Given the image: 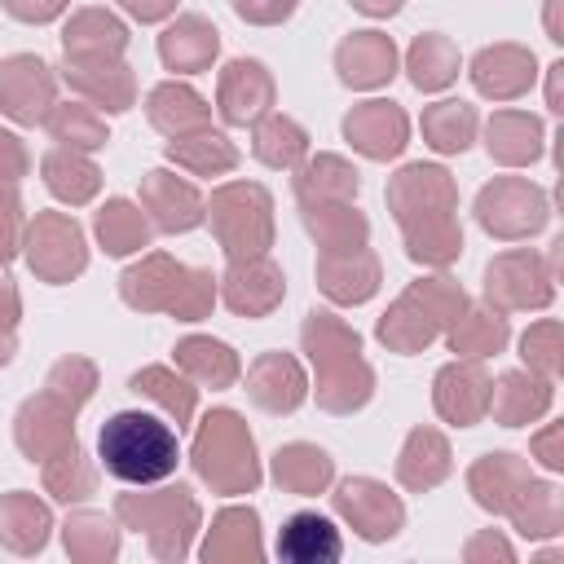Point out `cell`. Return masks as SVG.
<instances>
[{
  "label": "cell",
  "mask_w": 564,
  "mask_h": 564,
  "mask_svg": "<svg viewBox=\"0 0 564 564\" xmlns=\"http://www.w3.org/2000/svg\"><path fill=\"white\" fill-rule=\"evenodd\" d=\"M137 203L141 212L150 216L154 234H189L203 225L207 216V198L198 194V185L172 167H150L141 176V189H137Z\"/></svg>",
  "instance_id": "obj_15"
},
{
  "label": "cell",
  "mask_w": 564,
  "mask_h": 564,
  "mask_svg": "<svg viewBox=\"0 0 564 564\" xmlns=\"http://www.w3.org/2000/svg\"><path fill=\"white\" fill-rule=\"evenodd\" d=\"M93 234H97V247L106 256H119V260L141 256L154 242V225L141 212V203H132V198H106L93 212Z\"/></svg>",
  "instance_id": "obj_42"
},
{
  "label": "cell",
  "mask_w": 564,
  "mask_h": 564,
  "mask_svg": "<svg viewBox=\"0 0 564 564\" xmlns=\"http://www.w3.org/2000/svg\"><path fill=\"white\" fill-rule=\"evenodd\" d=\"M44 392H53L57 401H66V405L79 410V405H88L93 392H97V366H93L88 357H79V352H66V357H57V361L48 366Z\"/></svg>",
  "instance_id": "obj_52"
},
{
  "label": "cell",
  "mask_w": 564,
  "mask_h": 564,
  "mask_svg": "<svg viewBox=\"0 0 564 564\" xmlns=\"http://www.w3.org/2000/svg\"><path fill=\"white\" fill-rule=\"evenodd\" d=\"M220 304L238 317H269L282 295H286V273L282 264L264 251V256H247V260H229L225 273L216 278Z\"/></svg>",
  "instance_id": "obj_16"
},
{
  "label": "cell",
  "mask_w": 564,
  "mask_h": 564,
  "mask_svg": "<svg viewBox=\"0 0 564 564\" xmlns=\"http://www.w3.org/2000/svg\"><path fill=\"white\" fill-rule=\"evenodd\" d=\"M242 392L256 410L264 414H295L304 401H308V375H304V361L273 348V352H260L247 370H242Z\"/></svg>",
  "instance_id": "obj_20"
},
{
  "label": "cell",
  "mask_w": 564,
  "mask_h": 564,
  "mask_svg": "<svg viewBox=\"0 0 564 564\" xmlns=\"http://www.w3.org/2000/svg\"><path fill=\"white\" fill-rule=\"evenodd\" d=\"M40 480H44V494H48L53 502H66V507L97 494V467H93V458L84 454L79 441H70L66 449L48 454V458L40 463Z\"/></svg>",
  "instance_id": "obj_49"
},
{
  "label": "cell",
  "mask_w": 564,
  "mask_h": 564,
  "mask_svg": "<svg viewBox=\"0 0 564 564\" xmlns=\"http://www.w3.org/2000/svg\"><path fill=\"white\" fill-rule=\"evenodd\" d=\"M463 304H467V291L445 269L427 273V278H414L388 304V313L375 322V339L397 357H414V352H423L427 344H436L445 335V326L463 313Z\"/></svg>",
  "instance_id": "obj_6"
},
{
  "label": "cell",
  "mask_w": 564,
  "mask_h": 564,
  "mask_svg": "<svg viewBox=\"0 0 564 564\" xmlns=\"http://www.w3.org/2000/svg\"><path fill=\"white\" fill-rule=\"evenodd\" d=\"M344 141L370 159V163H392L401 159V150L410 145V115L401 110V101L392 97H370V101H357L344 123H339Z\"/></svg>",
  "instance_id": "obj_13"
},
{
  "label": "cell",
  "mask_w": 564,
  "mask_h": 564,
  "mask_svg": "<svg viewBox=\"0 0 564 564\" xmlns=\"http://www.w3.org/2000/svg\"><path fill=\"white\" fill-rule=\"evenodd\" d=\"M555 264L533 247H507L485 264L480 295L498 313H542L555 300Z\"/></svg>",
  "instance_id": "obj_9"
},
{
  "label": "cell",
  "mask_w": 564,
  "mask_h": 564,
  "mask_svg": "<svg viewBox=\"0 0 564 564\" xmlns=\"http://www.w3.org/2000/svg\"><path fill=\"white\" fill-rule=\"evenodd\" d=\"M520 361H524V370H533L542 379H560V370H564V330H560V317L529 322V330L520 335Z\"/></svg>",
  "instance_id": "obj_51"
},
{
  "label": "cell",
  "mask_w": 564,
  "mask_h": 564,
  "mask_svg": "<svg viewBox=\"0 0 564 564\" xmlns=\"http://www.w3.org/2000/svg\"><path fill=\"white\" fill-rule=\"evenodd\" d=\"M229 9L247 26H282L300 9V0H229Z\"/></svg>",
  "instance_id": "obj_55"
},
{
  "label": "cell",
  "mask_w": 564,
  "mask_h": 564,
  "mask_svg": "<svg viewBox=\"0 0 564 564\" xmlns=\"http://www.w3.org/2000/svg\"><path fill=\"white\" fill-rule=\"evenodd\" d=\"M335 516L361 538V542H392L405 529V502L375 476H344L330 485Z\"/></svg>",
  "instance_id": "obj_11"
},
{
  "label": "cell",
  "mask_w": 564,
  "mask_h": 564,
  "mask_svg": "<svg viewBox=\"0 0 564 564\" xmlns=\"http://www.w3.org/2000/svg\"><path fill=\"white\" fill-rule=\"evenodd\" d=\"M44 132H48V141H57V145H70V150H84V154H97V150H106V141H110V123H106V115L97 110V106H88V101H57L53 110H48V119H44Z\"/></svg>",
  "instance_id": "obj_48"
},
{
  "label": "cell",
  "mask_w": 564,
  "mask_h": 564,
  "mask_svg": "<svg viewBox=\"0 0 564 564\" xmlns=\"http://www.w3.org/2000/svg\"><path fill=\"white\" fill-rule=\"evenodd\" d=\"M480 128H485V150L498 167H533L546 150V123L533 110L502 106Z\"/></svg>",
  "instance_id": "obj_26"
},
{
  "label": "cell",
  "mask_w": 564,
  "mask_h": 564,
  "mask_svg": "<svg viewBox=\"0 0 564 564\" xmlns=\"http://www.w3.org/2000/svg\"><path fill=\"white\" fill-rule=\"evenodd\" d=\"M220 57V31L203 13H172L159 35V62L172 75H203Z\"/></svg>",
  "instance_id": "obj_25"
},
{
  "label": "cell",
  "mask_w": 564,
  "mask_h": 564,
  "mask_svg": "<svg viewBox=\"0 0 564 564\" xmlns=\"http://www.w3.org/2000/svg\"><path fill=\"white\" fill-rule=\"evenodd\" d=\"M251 154H256V163H264L273 172H295L308 159V132L300 119L269 110L264 119L251 123Z\"/></svg>",
  "instance_id": "obj_45"
},
{
  "label": "cell",
  "mask_w": 564,
  "mask_h": 564,
  "mask_svg": "<svg viewBox=\"0 0 564 564\" xmlns=\"http://www.w3.org/2000/svg\"><path fill=\"white\" fill-rule=\"evenodd\" d=\"M119 529H132L145 538L154 560H185L194 551V533L203 524V507L189 485H132V494L115 498Z\"/></svg>",
  "instance_id": "obj_4"
},
{
  "label": "cell",
  "mask_w": 564,
  "mask_h": 564,
  "mask_svg": "<svg viewBox=\"0 0 564 564\" xmlns=\"http://www.w3.org/2000/svg\"><path fill=\"white\" fill-rule=\"evenodd\" d=\"M216 247L225 260L264 256L273 247V194L260 181H225L207 194V216Z\"/></svg>",
  "instance_id": "obj_7"
},
{
  "label": "cell",
  "mask_w": 564,
  "mask_h": 564,
  "mask_svg": "<svg viewBox=\"0 0 564 564\" xmlns=\"http://www.w3.org/2000/svg\"><path fill=\"white\" fill-rule=\"evenodd\" d=\"M198 555L207 564H256L264 555V542H260V511L251 502H234V507H220L212 516V529L198 546Z\"/></svg>",
  "instance_id": "obj_29"
},
{
  "label": "cell",
  "mask_w": 564,
  "mask_h": 564,
  "mask_svg": "<svg viewBox=\"0 0 564 564\" xmlns=\"http://www.w3.org/2000/svg\"><path fill=\"white\" fill-rule=\"evenodd\" d=\"M463 555H467V560H485V555H489V560H516V546H511L498 529H480V533L463 546Z\"/></svg>",
  "instance_id": "obj_59"
},
{
  "label": "cell",
  "mask_w": 564,
  "mask_h": 564,
  "mask_svg": "<svg viewBox=\"0 0 564 564\" xmlns=\"http://www.w3.org/2000/svg\"><path fill=\"white\" fill-rule=\"evenodd\" d=\"M555 405V379H542L533 370H502L489 383V410L485 419L502 423V427H529L538 419H546Z\"/></svg>",
  "instance_id": "obj_24"
},
{
  "label": "cell",
  "mask_w": 564,
  "mask_h": 564,
  "mask_svg": "<svg viewBox=\"0 0 564 564\" xmlns=\"http://www.w3.org/2000/svg\"><path fill=\"white\" fill-rule=\"evenodd\" d=\"M26 172H31V150H26V141H22L18 132L0 128V176L22 185Z\"/></svg>",
  "instance_id": "obj_58"
},
{
  "label": "cell",
  "mask_w": 564,
  "mask_h": 564,
  "mask_svg": "<svg viewBox=\"0 0 564 564\" xmlns=\"http://www.w3.org/2000/svg\"><path fill=\"white\" fill-rule=\"evenodd\" d=\"M348 4H352L361 18H375V22H383V18H397L405 0H348Z\"/></svg>",
  "instance_id": "obj_63"
},
{
  "label": "cell",
  "mask_w": 564,
  "mask_h": 564,
  "mask_svg": "<svg viewBox=\"0 0 564 564\" xmlns=\"http://www.w3.org/2000/svg\"><path fill=\"white\" fill-rule=\"evenodd\" d=\"M57 79L101 115H123L137 106V70L123 57H66Z\"/></svg>",
  "instance_id": "obj_17"
},
{
  "label": "cell",
  "mask_w": 564,
  "mask_h": 564,
  "mask_svg": "<svg viewBox=\"0 0 564 564\" xmlns=\"http://www.w3.org/2000/svg\"><path fill=\"white\" fill-rule=\"evenodd\" d=\"M507 339H511V322H507V313H498L494 304H463V313L445 326V344H449V352L454 357H476V361H485V357H498L502 348H507Z\"/></svg>",
  "instance_id": "obj_41"
},
{
  "label": "cell",
  "mask_w": 564,
  "mask_h": 564,
  "mask_svg": "<svg viewBox=\"0 0 564 564\" xmlns=\"http://www.w3.org/2000/svg\"><path fill=\"white\" fill-rule=\"evenodd\" d=\"M62 542L70 560L106 564L119 555V520L106 511H70L62 524Z\"/></svg>",
  "instance_id": "obj_50"
},
{
  "label": "cell",
  "mask_w": 564,
  "mask_h": 564,
  "mask_svg": "<svg viewBox=\"0 0 564 564\" xmlns=\"http://www.w3.org/2000/svg\"><path fill=\"white\" fill-rule=\"evenodd\" d=\"M401 66V53L392 44V35L366 26V31H348L339 44H335V75L344 88L352 93H375V88H388L392 75Z\"/></svg>",
  "instance_id": "obj_22"
},
{
  "label": "cell",
  "mask_w": 564,
  "mask_h": 564,
  "mask_svg": "<svg viewBox=\"0 0 564 564\" xmlns=\"http://www.w3.org/2000/svg\"><path fill=\"white\" fill-rule=\"evenodd\" d=\"M467 75H471V88L485 97V101H520L533 84H538V57L529 44H511V40H498V44H485L471 62H467Z\"/></svg>",
  "instance_id": "obj_18"
},
{
  "label": "cell",
  "mask_w": 564,
  "mask_h": 564,
  "mask_svg": "<svg viewBox=\"0 0 564 564\" xmlns=\"http://www.w3.org/2000/svg\"><path fill=\"white\" fill-rule=\"evenodd\" d=\"M291 189H295V203L300 212L308 207H322V203H357V189H361V172L344 159V154H313L295 167L291 176Z\"/></svg>",
  "instance_id": "obj_32"
},
{
  "label": "cell",
  "mask_w": 564,
  "mask_h": 564,
  "mask_svg": "<svg viewBox=\"0 0 564 564\" xmlns=\"http://www.w3.org/2000/svg\"><path fill=\"white\" fill-rule=\"evenodd\" d=\"M278 106V84L273 70L256 57H234L216 75V115L229 128H251Z\"/></svg>",
  "instance_id": "obj_14"
},
{
  "label": "cell",
  "mask_w": 564,
  "mask_h": 564,
  "mask_svg": "<svg viewBox=\"0 0 564 564\" xmlns=\"http://www.w3.org/2000/svg\"><path fill=\"white\" fill-rule=\"evenodd\" d=\"M0 9H4L13 22H26V26H44V22H57V18H66L70 0H0Z\"/></svg>",
  "instance_id": "obj_56"
},
{
  "label": "cell",
  "mask_w": 564,
  "mask_h": 564,
  "mask_svg": "<svg viewBox=\"0 0 564 564\" xmlns=\"http://www.w3.org/2000/svg\"><path fill=\"white\" fill-rule=\"evenodd\" d=\"M313 278H317V291L330 304L357 308V304L375 300V291L383 282V264H379V256L370 247H357V251H317Z\"/></svg>",
  "instance_id": "obj_23"
},
{
  "label": "cell",
  "mask_w": 564,
  "mask_h": 564,
  "mask_svg": "<svg viewBox=\"0 0 564 564\" xmlns=\"http://www.w3.org/2000/svg\"><path fill=\"white\" fill-rule=\"evenodd\" d=\"M75 414H79L75 405H66V401H57L53 392L40 388L13 414V445L22 449V458L44 463L48 454H57L75 441Z\"/></svg>",
  "instance_id": "obj_21"
},
{
  "label": "cell",
  "mask_w": 564,
  "mask_h": 564,
  "mask_svg": "<svg viewBox=\"0 0 564 564\" xmlns=\"http://www.w3.org/2000/svg\"><path fill=\"white\" fill-rule=\"evenodd\" d=\"M163 154L185 176H229L238 167V159H242L238 145L225 132H216L212 123L194 128V132H181V137H167Z\"/></svg>",
  "instance_id": "obj_40"
},
{
  "label": "cell",
  "mask_w": 564,
  "mask_h": 564,
  "mask_svg": "<svg viewBox=\"0 0 564 564\" xmlns=\"http://www.w3.org/2000/svg\"><path fill=\"white\" fill-rule=\"evenodd\" d=\"M22 234H26V207L18 194V181L0 176V269L22 256Z\"/></svg>",
  "instance_id": "obj_54"
},
{
  "label": "cell",
  "mask_w": 564,
  "mask_h": 564,
  "mask_svg": "<svg viewBox=\"0 0 564 564\" xmlns=\"http://www.w3.org/2000/svg\"><path fill=\"white\" fill-rule=\"evenodd\" d=\"M13 352H18V330L13 326H0V370L13 361Z\"/></svg>",
  "instance_id": "obj_64"
},
{
  "label": "cell",
  "mask_w": 564,
  "mask_h": 564,
  "mask_svg": "<svg viewBox=\"0 0 564 564\" xmlns=\"http://www.w3.org/2000/svg\"><path fill=\"white\" fill-rule=\"evenodd\" d=\"M533 476L529 458L511 454V449H489L467 467V494L480 511L489 516H507V507L516 502V494L524 489V480Z\"/></svg>",
  "instance_id": "obj_30"
},
{
  "label": "cell",
  "mask_w": 564,
  "mask_h": 564,
  "mask_svg": "<svg viewBox=\"0 0 564 564\" xmlns=\"http://www.w3.org/2000/svg\"><path fill=\"white\" fill-rule=\"evenodd\" d=\"M449 471H454V449H449L445 432L441 427H427V423L410 427L405 441H401V449H397V463H392L397 485L410 489V494H427L441 480H449Z\"/></svg>",
  "instance_id": "obj_27"
},
{
  "label": "cell",
  "mask_w": 564,
  "mask_h": 564,
  "mask_svg": "<svg viewBox=\"0 0 564 564\" xmlns=\"http://www.w3.org/2000/svg\"><path fill=\"white\" fill-rule=\"evenodd\" d=\"M57 106V70L40 53H9L0 57V115L18 128H44L48 110Z\"/></svg>",
  "instance_id": "obj_12"
},
{
  "label": "cell",
  "mask_w": 564,
  "mask_h": 564,
  "mask_svg": "<svg viewBox=\"0 0 564 564\" xmlns=\"http://www.w3.org/2000/svg\"><path fill=\"white\" fill-rule=\"evenodd\" d=\"M489 383H494V375L485 370V361L454 357L432 379V410L449 427H476L489 410Z\"/></svg>",
  "instance_id": "obj_19"
},
{
  "label": "cell",
  "mask_w": 564,
  "mask_h": 564,
  "mask_svg": "<svg viewBox=\"0 0 564 564\" xmlns=\"http://www.w3.org/2000/svg\"><path fill=\"white\" fill-rule=\"evenodd\" d=\"M463 70V53L445 31H423L405 48V75L419 93H445Z\"/></svg>",
  "instance_id": "obj_44"
},
{
  "label": "cell",
  "mask_w": 564,
  "mask_h": 564,
  "mask_svg": "<svg viewBox=\"0 0 564 564\" xmlns=\"http://www.w3.org/2000/svg\"><path fill=\"white\" fill-rule=\"evenodd\" d=\"M546 110L551 115H564V62H551L546 66Z\"/></svg>",
  "instance_id": "obj_61"
},
{
  "label": "cell",
  "mask_w": 564,
  "mask_h": 564,
  "mask_svg": "<svg viewBox=\"0 0 564 564\" xmlns=\"http://www.w3.org/2000/svg\"><path fill=\"white\" fill-rule=\"evenodd\" d=\"M269 480L291 498H317L335 485V458L313 441H286L269 458Z\"/></svg>",
  "instance_id": "obj_33"
},
{
  "label": "cell",
  "mask_w": 564,
  "mask_h": 564,
  "mask_svg": "<svg viewBox=\"0 0 564 564\" xmlns=\"http://www.w3.org/2000/svg\"><path fill=\"white\" fill-rule=\"evenodd\" d=\"M216 300H220V291H216V273H212V269H194V264H185V278H181V286H176V295H172L167 317H176V322H203V317H212Z\"/></svg>",
  "instance_id": "obj_53"
},
{
  "label": "cell",
  "mask_w": 564,
  "mask_h": 564,
  "mask_svg": "<svg viewBox=\"0 0 564 564\" xmlns=\"http://www.w3.org/2000/svg\"><path fill=\"white\" fill-rule=\"evenodd\" d=\"M273 551L286 564H335L344 555V538H339V524L330 516H322V511H295V516L282 520Z\"/></svg>",
  "instance_id": "obj_34"
},
{
  "label": "cell",
  "mask_w": 564,
  "mask_h": 564,
  "mask_svg": "<svg viewBox=\"0 0 564 564\" xmlns=\"http://www.w3.org/2000/svg\"><path fill=\"white\" fill-rule=\"evenodd\" d=\"M172 366H176L194 388H212V392H225V388H234V383L242 379L238 352H234L225 339H212V335H185V339H176Z\"/></svg>",
  "instance_id": "obj_36"
},
{
  "label": "cell",
  "mask_w": 564,
  "mask_h": 564,
  "mask_svg": "<svg viewBox=\"0 0 564 564\" xmlns=\"http://www.w3.org/2000/svg\"><path fill=\"white\" fill-rule=\"evenodd\" d=\"M128 392L154 405L176 432H185L198 414V388L176 370V366H141L128 375Z\"/></svg>",
  "instance_id": "obj_35"
},
{
  "label": "cell",
  "mask_w": 564,
  "mask_h": 564,
  "mask_svg": "<svg viewBox=\"0 0 564 564\" xmlns=\"http://www.w3.org/2000/svg\"><path fill=\"white\" fill-rule=\"evenodd\" d=\"M419 132H423L427 150H436V154H467L471 141L480 137V110H476L471 101L441 97V101L423 106Z\"/></svg>",
  "instance_id": "obj_43"
},
{
  "label": "cell",
  "mask_w": 564,
  "mask_h": 564,
  "mask_svg": "<svg viewBox=\"0 0 564 564\" xmlns=\"http://www.w3.org/2000/svg\"><path fill=\"white\" fill-rule=\"evenodd\" d=\"M145 119L154 132L163 137H181V132H194V128H207L212 123V106L198 88H189L185 79H163L145 93Z\"/></svg>",
  "instance_id": "obj_38"
},
{
  "label": "cell",
  "mask_w": 564,
  "mask_h": 564,
  "mask_svg": "<svg viewBox=\"0 0 564 564\" xmlns=\"http://www.w3.org/2000/svg\"><path fill=\"white\" fill-rule=\"evenodd\" d=\"M97 467L123 485H159L181 467V432L159 410H119L97 432Z\"/></svg>",
  "instance_id": "obj_3"
},
{
  "label": "cell",
  "mask_w": 564,
  "mask_h": 564,
  "mask_svg": "<svg viewBox=\"0 0 564 564\" xmlns=\"http://www.w3.org/2000/svg\"><path fill=\"white\" fill-rule=\"evenodd\" d=\"M53 533V511L31 489L0 494V546L13 555H40Z\"/></svg>",
  "instance_id": "obj_37"
},
{
  "label": "cell",
  "mask_w": 564,
  "mask_h": 564,
  "mask_svg": "<svg viewBox=\"0 0 564 564\" xmlns=\"http://www.w3.org/2000/svg\"><path fill=\"white\" fill-rule=\"evenodd\" d=\"M551 220V194L529 176H494L476 194V225L498 242H529Z\"/></svg>",
  "instance_id": "obj_8"
},
{
  "label": "cell",
  "mask_w": 564,
  "mask_h": 564,
  "mask_svg": "<svg viewBox=\"0 0 564 564\" xmlns=\"http://www.w3.org/2000/svg\"><path fill=\"white\" fill-rule=\"evenodd\" d=\"M189 463H194V476L212 494H225V498L256 494L260 480H264V467H260V454H256V436L242 423V414L229 410V405H216V410H207L198 419V432H194V445H189Z\"/></svg>",
  "instance_id": "obj_5"
},
{
  "label": "cell",
  "mask_w": 564,
  "mask_h": 564,
  "mask_svg": "<svg viewBox=\"0 0 564 564\" xmlns=\"http://www.w3.org/2000/svg\"><path fill=\"white\" fill-rule=\"evenodd\" d=\"M22 260L40 282L66 286L88 269V238L70 212H35L22 234Z\"/></svg>",
  "instance_id": "obj_10"
},
{
  "label": "cell",
  "mask_w": 564,
  "mask_h": 564,
  "mask_svg": "<svg viewBox=\"0 0 564 564\" xmlns=\"http://www.w3.org/2000/svg\"><path fill=\"white\" fill-rule=\"evenodd\" d=\"M40 176H44V189H48L57 203H66V207H88V203L101 194V167L93 163V154L70 150V145L44 150Z\"/></svg>",
  "instance_id": "obj_39"
},
{
  "label": "cell",
  "mask_w": 564,
  "mask_h": 564,
  "mask_svg": "<svg viewBox=\"0 0 564 564\" xmlns=\"http://www.w3.org/2000/svg\"><path fill=\"white\" fill-rule=\"evenodd\" d=\"M502 520H511V529H516L520 538H529V542L555 538V533L564 529V494H560V485L529 476Z\"/></svg>",
  "instance_id": "obj_46"
},
{
  "label": "cell",
  "mask_w": 564,
  "mask_h": 564,
  "mask_svg": "<svg viewBox=\"0 0 564 564\" xmlns=\"http://www.w3.org/2000/svg\"><path fill=\"white\" fill-rule=\"evenodd\" d=\"M128 22L106 4L70 9L62 22V53L66 57H123L128 53Z\"/></svg>",
  "instance_id": "obj_31"
},
{
  "label": "cell",
  "mask_w": 564,
  "mask_h": 564,
  "mask_svg": "<svg viewBox=\"0 0 564 564\" xmlns=\"http://www.w3.org/2000/svg\"><path fill=\"white\" fill-rule=\"evenodd\" d=\"M308 238L317 242V251H357L370 247V220L357 203H322L300 212Z\"/></svg>",
  "instance_id": "obj_47"
},
{
  "label": "cell",
  "mask_w": 564,
  "mask_h": 564,
  "mask_svg": "<svg viewBox=\"0 0 564 564\" xmlns=\"http://www.w3.org/2000/svg\"><path fill=\"white\" fill-rule=\"evenodd\" d=\"M542 26L551 44H564V0H546L542 4Z\"/></svg>",
  "instance_id": "obj_62"
},
{
  "label": "cell",
  "mask_w": 564,
  "mask_h": 564,
  "mask_svg": "<svg viewBox=\"0 0 564 564\" xmlns=\"http://www.w3.org/2000/svg\"><path fill=\"white\" fill-rule=\"evenodd\" d=\"M300 352L313 366V401L326 414H357L375 397V366L361 357V335L330 308L300 322Z\"/></svg>",
  "instance_id": "obj_2"
},
{
  "label": "cell",
  "mask_w": 564,
  "mask_h": 564,
  "mask_svg": "<svg viewBox=\"0 0 564 564\" xmlns=\"http://www.w3.org/2000/svg\"><path fill=\"white\" fill-rule=\"evenodd\" d=\"M529 458H538L551 476H555V471H564V427H560V423L538 427V432L529 436Z\"/></svg>",
  "instance_id": "obj_57"
},
{
  "label": "cell",
  "mask_w": 564,
  "mask_h": 564,
  "mask_svg": "<svg viewBox=\"0 0 564 564\" xmlns=\"http://www.w3.org/2000/svg\"><path fill=\"white\" fill-rule=\"evenodd\" d=\"M132 22H167L181 0H115Z\"/></svg>",
  "instance_id": "obj_60"
},
{
  "label": "cell",
  "mask_w": 564,
  "mask_h": 564,
  "mask_svg": "<svg viewBox=\"0 0 564 564\" xmlns=\"http://www.w3.org/2000/svg\"><path fill=\"white\" fill-rule=\"evenodd\" d=\"M185 278V264L167 251H141V260H132L119 273V300L132 313H167L172 295Z\"/></svg>",
  "instance_id": "obj_28"
},
{
  "label": "cell",
  "mask_w": 564,
  "mask_h": 564,
  "mask_svg": "<svg viewBox=\"0 0 564 564\" xmlns=\"http://www.w3.org/2000/svg\"><path fill=\"white\" fill-rule=\"evenodd\" d=\"M388 212L401 229L405 256L432 273L449 269L463 256L458 225V185L441 163H405L388 176Z\"/></svg>",
  "instance_id": "obj_1"
}]
</instances>
